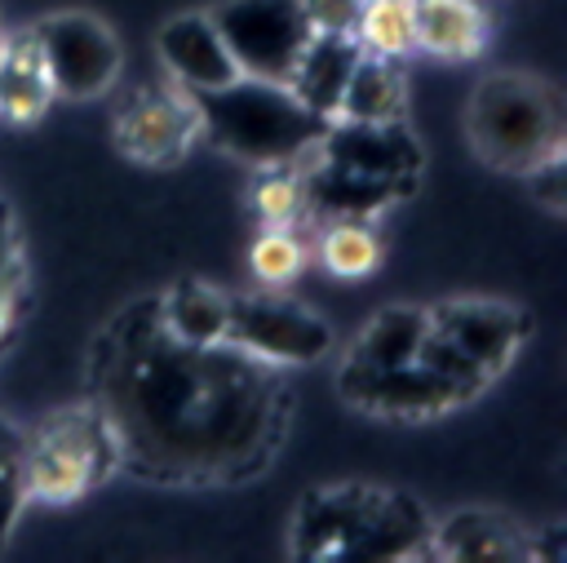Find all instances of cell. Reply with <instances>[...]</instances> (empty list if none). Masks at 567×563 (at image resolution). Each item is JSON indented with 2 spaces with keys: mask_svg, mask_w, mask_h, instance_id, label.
I'll return each mask as SVG.
<instances>
[{
  "mask_svg": "<svg viewBox=\"0 0 567 563\" xmlns=\"http://www.w3.org/2000/svg\"><path fill=\"white\" fill-rule=\"evenodd\" d=\"M416 359H421L425 368H434L439 377L456 381L465 395H478V390L487 386V377H483V372H478V368H474V364H470V359H465V355H461V350H456V346H452L434 324H430V332H425V341H421Z\"/></svg>",
  "mask_w": 567,
  "mask_h": 563,
  "instance_id": "cell-26",
  "label": "cell"
},
{
  "mask_svg": "<svg viewBox=\"0 0 567 563\" xmlns=\"http://www.w3.org/2000/svg\"><path fill=\"white\" fill-rule=\"evenodd\" d=\"M44 53V71L53 84V98H71V102H89L97 93H106L120 80L124 66V49L120 35L80 9L53 13L40 27H31Z\"/></svg>",
  "mask_w": 567,
  "mask_h": 563,
  "instance_id": "cell-7",
  "label": "cell"
},
{
  "mask_svg": "<svg viewBox=\"0 0 567 563\" xmlns=\"http://www.w3.org/2000/svg\"><path fill=\"white\" fill-rule=\"evenodd\" d=\"M354 35L368 53H381V58L412 53L416 49V0H363Z\"/></svg>",
  "mask_w": 567,
  "mask_h": 563,
  "instance_id": "cell-23",
  "label": "cell"
},
{
  "mask_svg": "<svg viewBox=\"0 0 567 563\" xmlns=\"http://www.w3.org/2000/svg\"><path fill=\"white\" fill-rule=\"evenodd\" d=\"M359 9H363V0H301L310 31H350L354 35Z\"/></svg>",
  "mask_w": 567,
  "mask_h": 563,
  "instance_id": "cell-27",
  "label": "cell"
},
{
  "mask_svg": "<svg viewBox=\"0 0 567 563\" xmlns=\"http://www.w3.org/2000/svg\"><path fill=\"white\" fill-rule=\"evenodd\" d=\"M527 182H532V195H536L545 208L563 213V204H567V195H563V155H554V160L536 164V168L527 173Z\"/></svg>",
  "mask_w": 567,
  "mask_h": 563,
  "instance_id": "cell-28",
  "label": "cell"
},
{
  "mask_svg": "<svg viewBox=\"0 0 567 563\" xmlns=\"http://www.w3.org/2000/svg\"><path fill=\"white\" fill-rule=\"evenodd\" d=\"M190 102L199 115V133L257 168L310 160L328 129V120L315 115L288 84L252 75H235L221 89L190 93Z\"/></svg>",
  "mask_w": 567,
  "mask_h": 563,
  "instance_id": "cell-2",
  "label": "cell"
},
{
  "mask_svg": "<svg viewBox=\"0 0 567 563\" xmlns=\"http://www.w3.org/2000/svg\"><path fill=\"white\" fill-rule=\"evenodd\" d=\"M430 545L439 559L461 563H509V559H536V541L496 510H461L439 532H430Z\"/></svg>",
  "mask_w": 567,
  "mask_h": 563,
  "instance_id": "cell-15",
  "label": "cell"
},
{
  "mask_svg": "<svg viewBox=\"0 0 567 563\" xmlns=\"http://www.w3.org/2000/svg\"><path fill=\"white\" fill-rule=\"evenodd\" d=\"M226 306H230V297L221 288H213V284H199V279H182L177 288H168L164 297H155L159 324L177 341H190V346L221 341V332H226Z\"/></svg>",
  "mask_w": 567,
  "mask_h": 563,
  "instance_id": "cell-20",
  "label": "cell"
},
{
  "mask_svg": "<svg viewBox=\"0 0 567 563\" xmlns=\"http://www.w3.org/2000/svg\"><path fill=\"white\" fill-rule=\"evenodd\" d=\"M221 341L275 368L315 364L337 346L332 324L288 297H230Z\"/></svg>",
  "mask_w": 567,
  "mask_h": 563,
  "instance_id": "cell-8",
  "label": "cell"
},
{
  "mask_svg": "<svg viewBox=\"0 0 567 563\" xmlns=\"http://www.w3.org/2000/svg\"><path fill=\"white\" fill-rule=\"evenodd\" d=\"M430 519L416 501L372 488L310 492L297 514L301 559H408L430 545Z\"/></svg>",
  "mask_w": 567,
  "mask_h": 563,
  "instance_id": "cell-3",
  "label": "cell"
},
{
  "mask_svg": "<svg viewBox=\"0 0 567 563\" xmlns=\"http://www.w3.org/2000/svg\"><path fill=\"white\" fill-rule=\"evenodd\" d=\"M208 18L217 22L239 75L252 80L288 84L310 40L301 0H221L217 9H208Z\"/></svg>",
  "mask_w": 567,
  "mask_h": 563,
  "instance_id": "cell-6",
  "label": "cell"
},
{
  "mask_svg": "<svg viewBox=\"0 0 567 563\" xmlns=\"http://www.w3.org/2000/svg\"><path fill=\"white\" fill-rule=\"evenodd\" d=\"M199 137V115L186 89H146L133 93L115 115V142L128 160L168 164L190 151Z\"/></svg>",
  "mask_w": 567,
  "mask_h": 563,
  "instance_id": "cell-10",
  "label": "cell"
},
{
  "mask_svg": "<svg viewBox=\"0 0 567 563\" xmlns=\"http://www.w3.org/2000/svg\"><path fill=\"white\" fill-rule=\"evenodd\" d=\"M22 483L27 497L71 501L89 492L111 465H120L115 439L97 408H75L49 417L35 434L22 439Z\"/></svg>",
  "mask_w": 567,
  "mask_h": 563,
  "instance_id": "cell-5",
  "label": "cell"
},
{
  "mask_svg": "<svg viewBox=\"0 0 567 563\" xmlns=\"http://www.w3.org/2000/svg\"><path fill=\"white\" fill-rule=\"evenodd\" d=\"M425 332H430L425 306H385L368 319V328L350 346V364H368V368L408 364V359H416Z\"/></svg>",
  "mask_w": 567,
  "mask_h": 563,
  "instance_id": "cell-21",
  "label": "cell"
},
{
  "mask_svg": "<svg viewBox=\"0 0 567 563\" xmlns=\"http://www.w3.org/2000/svg\"><path fill=\"white\" fill-rule=\"evenodd\" d=\"M49 102H53V84H49L35 31L0 35V115L27 124V120H40Z\"/></svg>",
  "mask_w": 567,
  "mask_h": 563,
  "instance_id": "cell-17",
  "label": "cell"
},
{
  "mask_svg": "<svg viewBox=\"0 0 567 563\" xmlns=\"http://www.w3.org/2000/svg\"><path fill=\"white\" fill-rule=\"evenodd\" d=\"M13 275H18V231L9 208L0 204V279H13Z\"/></svg>",
  "mask_w": 567,
  "mask_h": 563,
  "instance_id": "cell-29",
  "label": "cell"
},
{
  "mask_svg": "<svg viewBox=\"0 0 567 563\" xmlns=\"http://www.w3.org/2000/svg\"><path fill=\"white\" fill-rule=\"evenodd\" d=\"M93 408L124 465L168 483L257 474L284 439V368L226 341H177L155 301L128 306L97 341Z\"/></svg>",
  "mask_w": 567,
  "mask_h": 563,
  "instance_id": "cell-1",
  "label": "cell"
},
{
  "mask_svg": "<svg viewBox=\"0 0 567 563\" xmlns=\"http://www.w3.org/2000/svg\"><path fill=\"white\" fill-rule=\"evenodd\" d=\"M306 177V213H323L328 222L337 217H377L381 208H390L399 195L412 191V182H394V177H372V173H354L346 164H332L315 151V160L301 168Z\"/></svg>",
  "mask_w": 567,
  "mask_h": 563,
  "instance_id": "cell-14",
  "label": "cell"
},
{
  "mask_svg": "<svg viewBox=\"0 0 567 563\" xmlns=\"http://www.w3.org/2000/svg\"><path fill=\"white\" fill-rule=\"evenodd\" d=\"M248 266H252V275H257L261 284L284 288V284H292V279L301 275L306 248H301V239H297L288 226H270V231H261V235L252 239Z\"/></svg>",
  "mask_w": 567,
  "mask_h": 563,
  "instance_id": "cell-25",
  "label": "cell"
},
{
  "mask_svg": "<svg viewBox=\"0 0 567 563\" xmlns=\"http://www.w3.org/2000/svg\"><path fill=\"white\" fill-rule=\"evenodd\" d=\"M13 301H18V275L13 279H0V337L13 324Z\"/></svg>",
  "mask_w": 567,
  "mask_h": 563,
  "instance_id": "cell-30",
  "label": "cell"
},
{
  "mask_svg": "<svg viewBox=\"0 0 567 563\" xmlns=\"http://www.w3.org/2000/svg\"><path fill=\"white\" fill-rule=\"evenodd\" d=\"M319 262H323V270H332L341 279H359V275L377 270L381 239L363 217H337L319 235Z\"/></svg>",
  "mask_w": 567,
  "mask_h": 563,
  "instance_id": "cell-22",
  "label": "cell"
},
{
  "mask_svg": "<svg viewBox=\"0 0 567 563\" xmlns=\"http://www.w3.org/2000/svg\"><path fill=\"white\" fill-rule=\"evenodd\" d=\"M310 160H315V155H310ZM310 160H301V164H275V168H266V177L257 182L252 208H257L270 226H292V222L306 213V177H301V168H306Z\"/></svg>",
  "mask_w": 567,
  "mask_h": 563,
  "instance_id": "cell-24",
  "label": "cell"
},
{
  "mask_svg": "<svg viewBox=\"0 0 567 563\" xmlns=\"http://www.w3.org/2000/svg\"><path fill=\"white\" fill-rule=\"evenodd\" d=\"M341 395L354 403V408H368L377 417H408V421H421V417H439L456 403H465L470 395L439 377L434 368H425L421 359H408V364H390V368H368V364H346L341 377H337Z\"/></svg>",
  "mask_w": 567,
  "mask_h": 563,
  "instance_id": "cell-9",
  "label": "cell"
},
{
  "mask_svg": "<svg viewBox=\"0 0 567 563\" xmlns=\"http://www.w3.org/2000/svg\"><path fill=\"white\" fill-rule=\"evenodd\" d=\"M403 106H408V89H403L399 58H381V53L363 49L346 89H341V102H337L332 120H363V124L403 120Z\"/></svg>",
  "mask_w": 567,
  "mask_h": 563,
  "instance_id": "cell-18",
  "label": "cell"
},
{
  "mask_svg": "<svg viewBox=\"0 0 567 563\" xmlns=\"http://www.w3.org/2000/svg\"><path fill=\"white\" fill-rule=\"evenodd\" d=\"M319 155L332 164H346L354 173L372 177H394V182H416L421 173V146L403 120H328L319 137Z\"/></svg>",
  "mask_w": 567,
  "mask_h": 563,
  "instance_id": "cell-12",
  "label": "cell"
},
{
  "mask_svg": "<svg viewBox=\"0 0 567 563\" xmlns=\"http://www.w3.org/2000/svg\"><path fill=\"white\" fill-rule=\"evenodd\" d=\"M18 452H22V434H13V426L0 417V465H4V461H13Z\"/></svg>",
  "mask_w": 567,
  "mask_h": 563,
  "instance_id": "cell-31",
  "label": "cell"
},
{
  "mask_svg": "<svg viewBox=\"0 0 567 563\" xmlns=\"http://www.w3.org/2000/svg\"><path fill=\"white\" fill-rule=\"evenodd\" d=\"M159 58H164L168 75L177 80V89H186V93H208L239 75V66L208 13L168 18L159 27Z\"/></svg>",
  "mask_w": 567,
  "mask_h": 563,
  "instance_id": "cell-13",
  "label": "cell"
},
{
  "mask_svg": "<svg viewBox=\"0 0 567 563\" xmlns=\"http://www.w3.org/2000/svg\"><path fill=\"white\" fill-rule=\"evenodd\" d=\"M359 53H363V44L350 31H310V40H306V49H301V58H297V66L288 75V89L315 115L332 120L337 115V102H341V89H346L354 62H359Z\"/></svg>",
  "mask_w": 567,
  "mask_h": 563,
  "instance_id": "cell-16",
  "label": "cell"
},
{
  "mask_svg": "<svg viewBox=\"0 0 567 563\" xmlns=\"http://www.w3.org/2000/svg\"><path fill=\"white\" fill-rule=\"evenodd\" d=\"M465 133L483 164L527 177L536 164L567 151L563 98L527 71H492L470 98Z\"/></svg>",
  "mask_w": 567,
  "mask_h": 563,
  "instance_id": "cell-4",
  "label": "cell"
},
{
  "mask_svg": "<svg viewBox=\"0 0 567 563\" xmlns=\"http://www.w3.org/2000/svg\"><path fill=\"white\" fill-rule=\"evenodd\" d=\"M430 324L492 381L523 346L527 337V319L523 310H514L509 301H443L430 306Z\"/></svg>",
  "mask_w": 567,
  "mask_h": 563,
  "instance_id": "cell-11",
  "label": "cell"
},
{
  "mask_svg": "<svg viewBox=\"0 0 567 563\" xmlns=\"http://www.w3.org/2000/svg\"><path fill=\"white\" fill-rule=\"evenodd\" d=\"M487 44V13L478 0H416V49L434 58H478Z\"/></svg>",
  "mask_w": 567,
  "mask_h": 563,
  "instance_id": "cell-19",
  "label": "cell"
}]
</instances>
